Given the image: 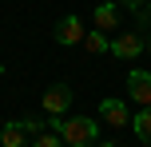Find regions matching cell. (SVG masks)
Masks as SVG:
<instances>
[{"mask_svg": "<svg viewBox=\"0 0 151 147\" xmlns=\"http://www.w3.org/2000/svg\"><path fill=\"white\" fill-rule=\"evenodd\" d=\"M48 127L60 131L64 147H88L99 139V123L91 115H48Z\"/></svg>", "mask_w": 151, "mask_h": 147, "instance_id": "6da1fadb", "label": "cell"}, {"mask_svg": "<svg viewBox=\"0 0 151 147\" xmlns=\"http://www.w3.org/2000/svg\"><path fill=\"white\" fill-rule=\"evenodd\" d=\"M56 44L60 48H72V44H83V36H88V28H83V20L76 12H64L60 20H56Z\"/></svg>", "mask_w": 151, "mask_h": 147, "instance_id": "7a4b0ae2", "label": "cell"}, {"mask_svg": "<svg viewBox=\"0 0 151 147\" xmlns=\"http://www.w3.org/2000/svg\"><path fill=\"white\" fill-rule=\"evenodd\" d=\"M107 52H111L115 60H135V56L147 52V40L139 36V32H119V36L111 40V48H107Z\"/></svg>", "mask_w": 151, "mask_h": 147, "instance_id": "3957f363", "label": "cell"}, {"mask_svg": "<svg viewBox=\"0 0 151 147\" xmlns=\"http://www.w3.org/2000/svg\"><path fill=\"white\" fill-rule=\"evenodd\" d=\"M40 108H44V115H68L72 108V87L68 84H52L44 92V100H40Z\"/></svg>", "mask_w": 151, "mask_h": 147, "instance_id": "277c9868", "label": "cell"}, {"mask_svg": "<svg viewBox=\"0 0 151 147\" xmlns=\"http://www.w3.org/2000/svg\"><path fill=\"white\" fill-rule=\"evenodd\" d=\"M127 95L139 108H151V72L147 68H131L127 72Z\"/></svg>", "mask_w": 151, "mask_h": 147, "instance_id": "5b68a950", "label": "cell"}, {"mask_svg": "<svg viewBox=\"0 0 151 147\" xmlns=\"http://www.w3.org/2000/svg\"><path fill=\"white\" fill-rule=\"evenodd\" d=\"M99 119H104V123H111V127H127V123H131V111L123 108L115 95H107V100L99 103Z\"/></svg>", "mask_w": 151, "mask_h": 147, "instance_id": "8992f818", "label": "cell"}, {"mask_svg": "<svg viewBox=\"0 0 151 147\" xmlns=\"http://www.w3.org/2000/svg\"><path fill=\"white\" fill-rule=\"evenodd\" d=\"M91 20H96V28L99 32H111V28H119V4H99L96 12H91Z\"/></svg>", "mask_w": 151, "mask_h": 147, "instance_id": "52a82bcc", "label": "cell"}, {"mask_svg": "<svg viewBox=\"0 0 151 147\" xmlns=\"http://www.w3.org/2000/svg\"><path fill=\"white\" fill-rule=\"evenodd\" d=\"M24 135H28L24 119H8L4 131H0V147H24Z\"/></svg>", "mask_w": 151, "mask_h": 147, "instance_id": "ba28073f", "label": "cell"}, {"mask_svg": "<svg viewBox=\"0 0 151 147\" xmlns=\"http://www.w3.org/2000/svg\"><path fill=\"white\" fill-rule=\"evenodd\" d=\"M131 127H135V135L143 143H151V108H139L135 115H131Z\"/></svg>", "mask_w": 151, "mask_h": 147, "instance_id": "9c48e42d", "label": "cell"}, {"mask_svg": "<svg viewBox=\"0 0 151 147\" xmlns=\"http://www.w3.org/2000/svg\"><path fill=\"white\" fill-rule=\"evenodd\" d=\"M83 44H88V52H96V56H104L107 48H111V40H107V36H104V32H99V28H91L88 36H83Z\"/></svg>", "mask_w": 151, "mask_h": 147, "instance_id": "30bf717a", "label": "cell"}, {"mask_svg": "<svg viewBox=\"0 0 151 147\" xmlns=\"http://www.w3.org/2000/svg\"><path fill=\"white\" fill-rule=\"evenodd\" d=\"M28 147H64V139H60V131H52V127H48V131H40Z\"/></svg>", "mask_w": 151, "mask_h": 147, "instance_id": "8fae6325", "label": "cell"}, {"mask_svg": "<svg viewBox=\"0 0 151 147\" xmlns=\"http://www.w3.org/2000/svg\"><path fill=\"white\" fill-rule=\"evenodd\" d=\"M24 127H28V135H40V131H48V119H36V115H28V119H24Z\"/></svg>", "mask_w": 151, "mask_h": 147, "instance_id": "7c38bea8", "label": "cell"}, {"mask_svg": "<svg viewBox=\"0 0 151 147\" xmlns=\"http://www.w3.org/2000/svg\"><path fill=\"white\" fill-rule=\"evenodd\" d=\"M135 16H139V24H147V20H151V0H147V4H143V8H139V12H135Z\"/></svg>", "mask_w": 151, "mask_h": 147, "instance_id": "4fadbf2b", "label": "cell"}, {"mask_svg": "<svg viewBox=\"0 0 151 147\" xmlns=\"http://www.w3.org/2000/svg\"><path fill=\"white\" fill-rule=\"evenodd\" d=\"M119 4H123V8H131V12H139V8H143L147 0H119Z\"/></svg>", "mask_w": 151, "mask_h": 147, "instance_id": "5bb4252c", "label": "cell"}, {"mask_svg": "<svg viewBox=\"0 0 151 147\" xmlns=\"http://www.w3.org/2000/svg\"><path fill=\"white\" fill-rule=\"evenodd\" d=\"M96 147H115V143L111 139H96Z\"/></svg>", "mask_w": 151, "mask_h": 147, "instance_id": "9a60e30c", "label": "cell"}, {"mask_svg": "<svg viewBox=\"0 0 151 147\" xmlns=\"http://www.w3.org/2000/svg\"><path fill=\"white\" fill-rule=\"evenodd\" d=\"M0 76H4V64H0Z\"/></svg>", "mask_w": 151, "mask_h": 147, "instance_id": "2e32d148", "label": "cell"}, {"mask_svg": "<svg viewBox=\"0 0 151 147\" xmlns=\"http://www.w3.org/2000/svg\"><path fill=\"white\" fill-rule=\"evenodd\" d=\"M147 52H151V40H147Z\"/></svg>", "mask_w": 151, "mask_h": 147, "instance_id": "e0dca14e", "label": "cell"}, {"mask_svg": "<svg viewBox=\"0 0 151 147\" xmlns=\"http://www.w3.org/2000/svg\"><path fill=\"white\" fill-rule=\"evenodd\" d=\"M0 131H4V123H0Z\"/></svg>", "mask_w": 151, "mask_h": 147, "instance_id": "ac0fdd59", "label": "cell"}, {"mask_svg": "<svg viewBox=\"0 0 151 147\" xmlns=\"http://www.w3.org/2000/svg\"><path fill=\"white\" fill-rule=\"evenodd\" d=\"M88 147H96V143H88Z\"/></svg>", "mask_w": 151, "mask_h": 147, "instance_id": "d6986e66", "label": "cell"}]
</instances>
